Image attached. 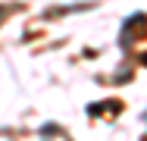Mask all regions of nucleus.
Returning a JSON list of instances; mask_svg holds the SVG:
<instances>
[{
	"mask_svg": "<svg viewBox=\"0 0 147 141\" xmlns=\"http://www.w3.org/2000/svg\"><path fill=\"white\" fill-rule=\"evenodd\" d=\"M141 60H144V66H147V54H144V56H141Z\"/></svg>",
	"mask_w": 147,
	"mask_h": 141,
	"instance_id": "nucleus-1",
	"label": "nucleus"
}]
</instances>
